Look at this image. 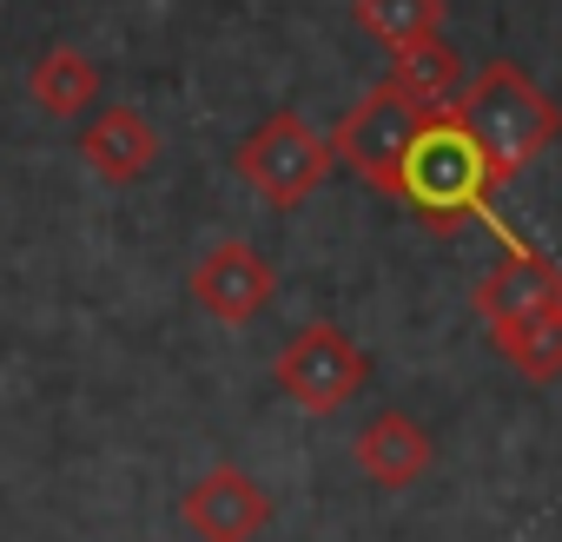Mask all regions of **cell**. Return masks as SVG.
I'll return each instance as SVG.
<instances>
[{"label": "cell", "instance_id": "4", "mask_svg": "<svg viewBox=\"0 0 562 542\" xmlns=\"http://www.w3.org/2000/svg\"><path fill=\"white\" fill-rule=\"evenodd\" d=\"M364 377H371L364 351H358V345H351V331H345V325H331V318L299 325V331L285 338V351L271 358V384L285 391L299 410H312V417L345 410V404L364 391Z\"/></svg>", "mask_w": 562, "mask_h": 542}, {"label": "cell", "instance_id": "14", "mask_svg": "<svg viewBox=\"0 0 562 542\" xmlns=\"http://www.w3.org/2000/svg\"><path fill=\"white\" fill-rule=\"evenodd\" d=\"M351 21H358L384 54H397V47H411V41L443 34V0H351Z\"/></svg>", "mask_w": 562, "mask_h": 542}, {"label": "cell", "instance_id": "7", "mask_svg": "<svg viewBox=\"0 0 562 542\" xmlns=\"http://www.w3.org/2000/svg\"><path fill=\"white\" fill-rule=\"evenodd\" d=\"M278 298V271L245 245V238H218L199 264H192V305L212 325H251L265 305Z\"/></svg>", "mask_w": 562, "mask_h": 542}, {"label": "cell", "instance_id": "11", "mask_svg": "<svg viewBox=\"0 0 562 542\" xmlns=\"http://www.w3.org/2000/svg\"><path fill=\"white\" fill-rule=\"evenodd\" d=\"M27 93H34V106H41L47 120H80V113L100 106L106 74H100L80 47H47V54L34 60V74H27Z\"/></svg>", "mask_w": 562, "mask_h": 542}, {"label": "cell", "instance_id": "9", "mask_svg": "<svg viewBox=\"0 0 562 542\" xmlns=\"http://www.w3.org/2000/svg\"><path fill=\"white\" fill-rule=\"evenodd\" d=\"M80 159L93 179L106 185H133L153 172L159 159V126L139 113V106H93L87 126H80Z\"/></svg>", "mask_w": 562, "mask_h": 542}, {"label": "cell", "instance_id": "13", "mask_svg": "<svg viewBox=\"0 0 562 542\" xmlns=\"http://www.w3.org/2000/svg\"><path fill=\"white\" fill-rule=\"evenodd\" d=\"M490 345L529 384H555L562 377V312H536L522 325H503V331H490Z\"/></svg>", "mask_w": 562, "mask_h": 542}, {"label": "cell", "instance_id": "3", "mask_svg": "<svg viewBox=\"0 0 562 542\" xmlns=\"http://www.w3.org/2000/svg\"><path fill=\"white\" fill-rule=\"evenodd\" d=\"M331 133H318L305 113H271V120H258L245 139H238V153H232V172L271 205V212H299L318 185H325V172H331Z\"/></svg>", "mask_w": 562, "mask_h": 542}, {"label": "cell", "instance_id": "12", "mask_svg": "<svg viewBox=\"0 0 562 542\" xmlns=\"http://www.w3.org/2000/svg\"><path fill=\"white\" fill-rule=\"evenodd\" d=\"M384 80H391L404 100H417L424 113H437V106H457V93H463V60H457V47H450L443 34H430V41L397 47Z\"/></svg>", "mask_w": 562, "mask_h": 542}, {"label": "cell", "instance_id": "1", "mask_svg": "<svg viewBox=\"0 0 562 542\" xmlns=\"http://www.w3.org/2000/svg\"><path fill=\"white\" fill-rule=\"evenodd\" d=\"M496 192H503V185H496V172L483 166V146L470 139L463 113H457V106L424 113V126H417V139H411V153H404V166H397V192H391V199H404L430 232H457V225H470V218L496 225V205H490Z\"/></svg>", "mask_w": 562, "mask_h": 542}, {"label": "cell", "instance_id": "8", "mask_svg": "<svg viewBox=\"0 0 562 542\" xmlns=\"http://www.w3.org/2000/svg\"><path fill=\"white\" fill-rule=\"evenodd\" d=\"M179 522L192 529V542H251L271 522V496L238 470V463H212L186 496H179Z\"/></svg>", "mask_w": 562, "mask_h": 542}, {"label": "cell", "instance_id": "5", "mask_svg": "<svg viewBox=\"0 0 562 542\" xmlns=\"http://www.w3.org/2000/svg\"><path fill=\"white\" fill-rule=\"evenodd\" d=\"M417 126H424V106L404 100L391 80H378V87L331 126V153H338L358 179H371L378 192H397V166H404Z\"/></svg>", "mask_w": 562, "mask_h": 542}, {"label": "cell", "instance_id": "6", "mask_svg": "<svg viewBox=\"0 0 562 542\" xmlns=\"http://www.w3.org/2000/svg\"><path fill=\"white\" fill-rule=\"evenodd\" d=\"M496 238H503V258L476 279V298H470L476 318H483V331L522 325V318H536V312H562V264H555L549 251L509 238L503 225H496Z\"/></svg>", "mask_w": 562, "mask_h": 542}, {"label": "cell", "instance_id": "10", "mask_svg": "<svg viewBox=\"0 0 562 542\" xmlns=\"http://www.w3.org/2000/svg\"><path fill=\"white\" fill-rule=\"evenodd\" d=\"M351 456H358L364 483H378V489H411L417 476H430L437 443H430V430H424L411 410H378V417L358 430Z\"/></svg>", "mask_w": 562, "mask_h": 542}, {"label": "cell", "instance_id": "2", "mask_svg": "<svg viewBox=\"0 0 562 542\" xmlns=\"http://www.w3.org/2000/svg\"><path fill=\"white\" fill-rule=\"evenodd\" d=\"M457 113H463L470 139L483 146V166L496 172V185H509L516 172H529L562 139V106L516 60L476 67V80L457 93Z\"/></svg>", "mask_w": 562, "mask_h": 542}]
</instances>
